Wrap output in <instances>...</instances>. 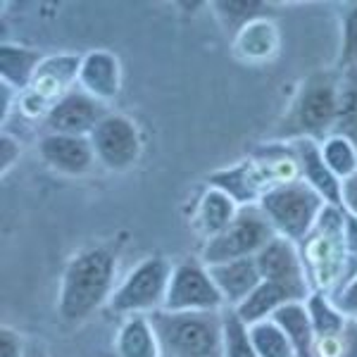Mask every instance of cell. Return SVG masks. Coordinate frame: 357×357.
Instances as JSON below:
<instances>
[{
	"label": "cell",
	"instance_id": "52a82bcc",
	"mask_svg": "<svg viewBox=\"0 0 357 357\" xmlns=\"http://www.w3.org/2000/svg\"><path fill=\"white\" fill-rule=\"evenodd\" d=\"M172 262L165 255H148L131 267L122 284L114 289L110 301L112 312L131 317V314H155L165 310L167 289L172 279Z\"/></svg>",
	"mask_w": 357,
	"mask_h": 357
},
{
	"label": "cell",
	"instance_id": "d6a6232c",
	"mask_svg": "<svg viewBox=\"0 0 357 357\" xmlns=\"http://www.w3.org/2000/svg\"><path fill=\"white\" fill-rule=\"evenodd\" d=\"M29 350V341L13 326L0 329V357H24Z\"/></svg>",
	"mask_w": 357,
	"mask_h": 357
},
{
	"label": "cell",
	"instance_id": "1f68e13d",
	"mask_svg": "<svg viewBox=\"0 0 357 357\" xmlns=\"http://www.w3.org/2000/svg\"><path fill=\"white\" fill-rule=\"evenodd\" d=\"M22 158V143L17 141L15 134H10V131H5L3 136H0V174H10L13 172V167L20 162Z\"/></svg>",
	"mask_w": 357,
	"mask_h": 357
},
{
	"label": "cell",
	"instance_id": "d6986e66",
	"mask_svg": "<svg viewBox=\"0 0 357 357\" xmlns=\"http://www.w3.org/2000/svg\"><path fill=\"white\" fill-rule=\"evenodd\" d=\"M296 301H301V298H298L291 289L262 281V284L257 286V289L252 291L250 296L234 310V312L245 326H250V324H257V321L272 319L276 310L284 307L286 303H296Z\"/></svg>",
	"mask_w": 357,
	"mask_h": 357
},
{
	"label": "cell",
	"instance_id": "4dcf8cb0",
	"mask_svg": "<svg viewBox=\"0 0 357 357\" xmlns=\"http://www.w3.org/2000/svg\"><path fill=\"white\" fill-rule=\"evenodd\" d=\"M215 10L222 15L224 22L231 24L234 31H241L245 24H250L252 20H260V13L264 10L262 3H217Z\"/></svg>",
	"mask_w": 357,
	"mask_h": 357
},
{
	"label": "cell",
	"instance_id": "f1b7e54d",
	"mask_svg": "<svg viewBox=\"0 0 357 357\" xmlns=\"http://www.w3.org/2000/svg\"><path fill=\"white\" fill-rule=\"evenodd\" d=\"M312 357H357V319H348L343 331L314 341Z\"/></svg>",
	"mask_w": 357,
	"mask_h": 357
},
{
	"label": "cell",
	"instance_id": "7402d4cb",
	"mask_svg": "<svg viewBox=\"0 0 357 357\" xmlns=\"http://www.w3.org/2000/svg\"><path fill=\"white\" fill-rule=\"evenodd\" d=\"M43 65V57L36 50L20 48V45H3L0 50V72L3 82L17 91H26L36 77L38 67Z\"/></svg>",
	"mask_w": 357,
	"mask_h": 357
},
{
	"label": "cell",
	"instance_id": "836d02e7",
	"mask_svg": "<svg viewBox=\"0 0 357 357\" xmlns=\"http://www.w3.org/2000/svg\"><path fill=\"white\" fill-rule=\"evenodd\" d=\"M333 303H336V307L341 310L345 317L357 319V272L350 276L348 284L333 296Z\"/></svg>",
	"mask_w": 357,
	"mask_h": 357
},
{
	"label": "cell",
	"instance_id": "74e56055",
	"mask_svg": "<svg viewBox=\"0 0 357 357\" xmlns=\"http://www.w3.org/2000/svg\"><path fill=\"white\" fill-rule=\"evenodd\" d=\"M24 357H48V350H45L43 343L33 341V343H29V350Z\"/></svg>",
	"mask_w": 357,
	"mask_h": 357
},
{
	"label": "cell",
	"instance_id": "8d00e7d4",
	"mask_svg": "<svg viewBox=\"0 0 357 357\" xmlns=\"http://www.w3.org/2000/svg\"><path fill=\"white\" fill-rule=\"evenodd\" d=\"M20 93L17 89H13L10 84H5V82H0V117L3 119H8V114H10V105L15 102V96Z\"/></svg>",
	"mask_w": 357,
	"mask_h": 357
},
{
	"label": "cell",
	"instance_id": "484cf974",
	"mask_svg": "<svg viewBox=\"0 0 357 357\" xmlns=\"http://www.w3.org/2000/svg\"><path fill=\"white\" fill-rule=\"evenodd\" d=\"M248 338L260 357H298L286 331L274 319H264L248 326Z\"/></svg>",
	"mask_w": 357,
	"mask_h": 357
},
{
	"label": "cell",
	"instance_id": "5bb4252c",
	"mask_svg": "<svg viewBox=\"0 0 357 357\" xmlns=\"http://www.w3.org/2000/svg\"><path fill=\"white\" fill-rule=\"evenodd\" d=\"M296 151L298 167H301V178L307 183L310 188H314L321 198L326 200V205L341 207V195H343V181L331 174V169L324 162L321 155V143L314 138H301V141L291 143Z\"/></svg>",
	"mask_w": 357,
	"mask_h": 357
},
{
	"label": "cell",
	"instance_id": "4316f807",
	"mask_svg": "<svg viewBox=\"0 0 357 357\" xmlns=\"http://www.w3.org/2000/svg\"><path fill=\"white\" fill-rule=\"evenodd\" d=\"M321 143V155H324V162L331 169V174L336 178H350L357 174V146L350 138L329 134Z\"/></svg>",
	"mask_w": 357,
	"mask_h": 357
},
{
	"label": "cell",
	"instance_id": "8992f818",
	"mask_svg": "<svg viewBox=\"0 0 357 357\" xmlns=\"http://www.w3.org/2000/svg\"><path fill=\"white\" fill-rule=\"evenodd\" d=\"M257 205L274 227L276 236L301 243L314 229L317 220L326 207V200L314 188H310L303 178H296L291 183L272 188Z\"/></svg>",
	"mask_w": 357,
	"mask_h": 357
},
{
	"label": "cell",
	"instance_id": "2e32d148",
	"mask_svg": "<svg viewBox=\"0 0 357 357\" xmlns=\"http://www.w3.org/2000/svg\"><path fill=\"white\" fill-rule=\"evenodd\" d=\"M79 84L89 96L100 100L102 105L112 102L122 86V69H119V57L110 50H91L82 57V69H79Z\"/></svg>",
	"mask_w": 357,
	"mask_h": 357
},
{
	"label": "cell",
	"instance_id": "4fadbf2b",
	"mask_svg": "<svg viewBox=\"0 0 357 357\" xmlns=\"http://www.w3.org/2000/svg\"><path fill=\"white\" fill-rule=\"evenodd\" d=\"M38 153L50 169L65 176H86L98 162L91 136L45 134L38 141Z\"/></svg>",
	"mask_w": 357,
	"mask_h": 357
},
{
	"label": "cell",
	"instance_id": "9a60e30c",
	"mask_svg": "<svg viewBox=\"0 0 357 357\" xmlns=\"http://www.w3.org/2000/svg\"><path fill=\"white\" fill-rule=\"evenodd\" d=\"M79 69H82V57H74V55L48 57L38 67L31 86L26 89L29 96L36 98V102L45 105V114H48L50 107L72 91L67 89V84L74 82V79L79 82Z\"/></svg>",
	"mask_w": 357,
	"mask_h": 357
},
{
	"label": "cell",
	"instance_id": "d4e9b609",
	"mask_svg": "<svg viewBox=\"0 0 357 357\" xmlns=\"http://www.w3.org/2000/svg\"><path fill=\"white\" fill-rule=\"evenodd\" d=\"M279 33L269 20H252L238 31V53L245 60H267L274 53Z\"/></svg>",
	"mask_w": 357,
	"mask_h": 357
},
{
	"label": "cell",
	"instance_id": "9c48e42d",
	"mask_svg": "<svg viewBox=\"0 0 357 357\" xmlns=\"http://www.w3.org/2000/svg\"><path fill=\"white\" fill-rule=\"evenodd\" d=\"M165 310L169 312H224L227 310L210 267L203 260L188 257L174 264Z\"/></svg>",
	"mask_w": 357,
	"mask_h": 357
},
{
	"label": "cell",
	"instance_id": "3957f363",
	"mask_svg": "<svg viewBox=\"0 0 357 357\" xmlns=\"http://www.w3.org/2000/svg\"><path fill=\"white\" fill-rule=\"evenodd\" d=\"M296 178H301L296 151L291 143L279 141L250 155L245 162L231 169L215 172L210 176V186L227 191L238 205H257L272 188Z\"/></svg>",
	"mask_w": 357,
	"mask_h": 357
},
{
	"label": "cell",
	"instance_id": "30bf717a",
	"mask_svg": "<svg viewBox=\"0 0 357 357\" xmlns=\"http://www.w3.org/2000/svg\"><path fill=\"white\" fill-rule=\"evenodd\" d=\"M96 158L105 169L126 172L141 158V131L126 114L110 112L91 134Z\"/></svg>",
	"mask_w": 357,
	"mask_h": 357
},
{
	"label": "cell",
	"instance_id": "ffe728a7",
	"mask_svg": "<svg viewBox=\"0 0 357 357\" xmlns=\"http://www.w3.org/2000/svg\"><path fill=\"white\" fill-rule=\"evenodd\" d=\"M119 357H162L158 333L148 314H131L124 319L117 333Z\"/></svg>",
	"mask_w": 357,
	"mask_h": 357
},
{
	"label": "cell",
	"instance_id": "44dd1931",
	"mask_svg": "<svg viewBox=\"0 0 357 357\" xmlns=\"http://www.w3.org/2000/svg\"><path fill=\"white\" fill-rule=\"evenodd\" d=\"M272 319L281 329L286 331L289 341L296 348L298 357H312L314 355V329H312V321H310L307 307H305V301H296V303H286L284 307H279L274 312Z\"/></svg>",
	"mask_w": 357,
	"mask_h": 357
},
{
	"label": "cell",
	"instance_id": "ac0fdd59",
	"mask_svg": "<svg viewBox=\"0 0 357 357\" xmlns=\"http://www.w3.org/2000/svg\"><path fill=\"white\" fill-rule=\"evenodd\" d=\"M241 205L229 195L227 191L217 186H207L205 193L200 195L198 207L193 212V229L198 236H203L205 241L215 238L222 231H227L231 227V222L238 215Z\"/></svg>",
	"mask_w": 357,
	"mask_h": 357
},
{
	"label": "cell",
	"instance_id": "7c38bea8",
	"mask_svg": "<svg viewBox=\"0 0 357 357\" xmlns=\"http://www.w3.org/2000/svg\"><path fill=\"white\" fill-rule=\"evenodd\" d=\"M107 114L110 112L100 100L89 96L84 89H72L50 107L43 117V126L48 134L91 136Z\"/></svg>",
	"mask_w": 357,
	"mask_h": 357
},
{
	"label": "cell",
	"instance_id": "d590c367",
	"mask_svg": "<svg viewBox=\"0 0 357 357\" xmlns=\"http://www.w3.org/2000/svg\"><path fill=\"white\" fill-rule=\"evenodd\" d=\"M345 241H348V250L353 262L357 264V217L345 212Z\"/></svg>",
	"mask_w": 357,
	"mask_h": 357
},
{
	"label": "cell",
	"instance_id": "cb8c5ba5",
	"mask_svg": "<svg viewBox=\"0 0 357 357\" xmlns=\"http://www.w3.org/2000/svg\"><path fill=\"white\" fill-rule=\"evenodd\" d=\"M305 307H307L310 321H312V329L317 338H326L333 336V333L343 331L345 324H348L350 317H345L341 310L336 307L331 296L319 291H312L305 301Z\"/></svg>",
	"mask_w": 357,
	"mask_h": 357
},
{
	"label": "cell",
	"instance_id": "7a4b0ae2",
	"mask_svg": "<svg viewBox=\"0 0 357 357\" xmlns=\"http://www.w3.org/2000/svg\"><path fill=\"white\" fill-rule=\"evenodd\" d=\"M305 272H307L312 291L336 296L350 281L353 257L345 241V210L336 205H326L319 215L314 229L298 243Z\"/></svg>",
	"mask_w": 357,
	"mask_h": 357
},
{
	"label": "cell",
	"instance_id": "ba28073f",
	"mask_svg": "<svg viewBox=\"0 0 357 357\" xmlns=\"http://www.w3.org/2000/svg\"><path fill=\"white\" fill-rule=\"evenodd\" d=\"M272 238H276V231L260 205H241L231 227L215 238L205 241L200 260L205 264H222L243 260V257H257V252Z\"/></svg>",
	"mask_w": 357,
	"mask_h": 357
},
{
	"label": "cell",
	"instance_id": "83f0119b",
	"mask_svg": "<svg viewBox=\"0 0 357 357\" xmlns=\"http://www.w3.org/2000/svg\"><path fill=\"white\" fill-rule=\"evenodd\" d=\"M222 357H260L248 338V326L234 310H224V355Z\"/></svg>",
	"mask_w": 357,
	"mask_h": 357
},
{
	"label": "cell",
	"instance_id": "e0dca14e",
	"mask_svg": "<svg viewBox=\"0 0 357 357\" xmlns=\"http://www.w3.org/2000/svg\"><path fill=\"white\" fill-rule=\"evenodd\" d=\"M207 267H210L212 279H215L217 289H220L224 303H227V310H236L262 284V274L255 257H243V260H231L222 264H207Z\"/></svg>",
	"mask_w": 357,
	"mask_h": 357
},
{
	"label": "cell",
	"instance_id": "277c9868",
	"mask_svg": "<svg viewBox=\"0 0 357 357\" xmlns=\"http://www.w3.org/2000/svg\"><path fill=\"white\" fill-rule=\"evenodd\" d=\"M338 82H341L338 69L336 72L321 69L310 74L298 89L286 117L281 119L276 138L284 143L301 141V138L324 141L333 134L338 117Z\"/></svg>",
	"mask_w": 357,
	"mask_h": 357
},
{
	"label": "cell",
	"instance_id": "5b68a950",
	"mask_svg": "<svg viewBox=\"0 0 357 357\" xmlns=\"http://www.w3.org/2000/svg\"><path fill=\"white\" fill-rule=\"evenodd\" d=\"M162 357H222L224 312H169L151 314Z\"/></svg>",
	"mask_w": 357,
	"mask_h": 357
},
{
	"label": "cell",
	"instance_id": "f546056e",
	"mask_svg": "<svg viewBox=\"0 0 357 357\" xmlns=\"http://www.w3.org/2000/svg\"><path fill=\"white\" fill-rule=\"evenodd\" d=\"M341 50H338V69L357 65V5H350L343 13Z\"/></svg>",
	"mask_w": 357,
	"mask_h": 357
},
{
	"label": "cell",
	"instance_id": "8fae6325",
	"mask_svg": "<svg viewBox=\"0 0 357 357\" xmlns=\"http://www.w3.org/2000/svg\"><path fill=\"white\" fill-rule=\"evenodd\" d=\"M255 260H257V267H260L262 281L286 286V289H291L301 301H307V296L312 293V286H310L307 272H305L298 243L284 238V236H276V238H272L260 252H257Z\"/></svg>",
	"mask_w": 357,
	"mask_h": 357
},
{
	"label": "cell",
	"instance_id": "6da1fadb",
	"mask_svg": "<svg viewBox=\"0 0 357 357\" xmlns=\"http://www.w3.org/2000/svg\"><path fill=\"white\" fill-rule=\"evenodd\" d=\"M117 276V252L107 245L82 250L67 262L57 296V314L69 326L84 324L102 305H110Z\"/></svg>",
	"mask_w": 357,
	"mask_h": 357
},
{
	"label": "cell",
	"instance_id": "e575fe53",
	"mask_svg": "<svg viewBox=\"0 0 357 357\" xmlns=\"http://www.w3.org/2000/svg\"><path fill=\"white\" fill-rule=\"evenodd\" d=\"M341 207L348 215L357 217V174L343 181V195H341Z\"/></svg>",
	"mask_w": 357,
	"mask_h": 357
},
{
	"label": "cell",
	"instance_id": "603a6c76",
	"mask_svg": "<svg viewBox=\"0 0 357 357\" xmlns=\"http://www.w3.org/2000/svg\"><path fill=\"white\" fill-rule=\"evenodd\" d=\"M338 117L333 134L345 136L357 146V65L348 69H338Z\"/></svg>",
	"mask_w": 357,
	"mask_h": 357
}]
</instances>
